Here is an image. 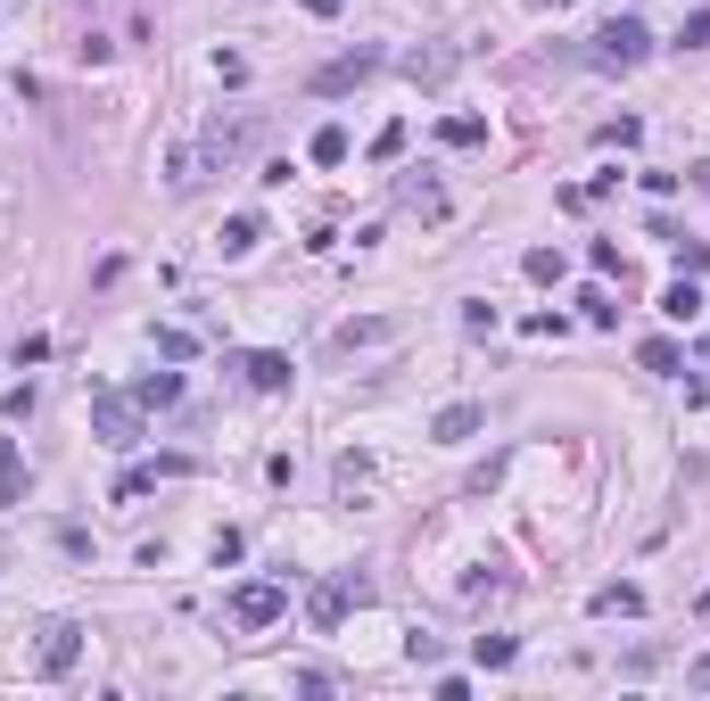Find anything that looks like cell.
<instances>
[{"label": "cell", "mask_w": 710, "mask_h": 701, "mask_svg": "<svg viewBox=\"0 0 710 701\" xmlns=\"http://www.w3.org/2000/svg\"><path fill=\"white\" fill-rule=\"evenodd\" d=\"M306 9H315V17H339V9H347V0H306Z\"/></svg>", "instance_id": "cell-29"}, {"label": "cell", "mask_w": 710, "mask_h": 701, "mask_svg": "<svg viewBox=\"0 0 710 701\" xmlns=\"http://www.w3.org/2000/svg\"><path fill=\"white\" fill-rule=\"evenodd\" d=\"M529 9H570V0H529Z\"/></svg>", "instance_id": "cell-30"}, {"label": "cell", "mask_w": 710, "mask_h": 701, "mask_svg": "<svg viewBox=\"0 0 710 701\" xmlns=\"http://www.w3.org/2000/svg\"><path fill=\"white\" fill-rule=\"evenodd\" d=\"M380 338H397V322H380V314H364V322H339V331H331V355H355V347H380Z\"/></svg>", "instance_id": "cell-9"}, {"label": "cell", "mask_w": 710, "mask_h": 701, "mask_svg": "<svg viewBox=\"0 0 710 701\" xmlns=\"http://www.w3.org/2000/svg\"><path fill=\"white\" fill-rule=\"evenodd\" d=\"M579 306H587V322H603V331H612V322H619V306H612V297H603V289H587Z\"/></svg>", "instance_id": "cell-25"}, {"label": "cell", "mask_w": 710, "mask_h": 701, "mask_svg": "<svg viewBox=\"0 0 710 701\" xmlns=\"http://www.w3.org/2000/svg\"><path fill=\"white\" fill-rule=\"evenodd\" d=\"M438 141H447V148H480L487 124H480V116H447V124H438Z\"/></svg>", "instance_id": "cell-16"}, {"label": "cell", "mask_w": 710, "mask_h": 701, "mask_svg": "<svg viewBox=\"0 0 710 701\" xmlns=\"http://www.w3.org/2000/svg\"><path fill=\"white\" fill-rule=\"evenodd\" d=\"M702 603H710V594H702Z\"/></svg>", "instance_id": "cell-31"}, {"label": "cell", "mask_w": 710, "mask_h": 701, "mask_svg": "<svg viewBox=\"0 0 710 701\" xmlns=\"http://www.w3.org/2000/svg\"><path fill=\"white\" fill-rule=\"evenodd\" d=\"M661 314H670V322H694V314H702V289H694V273H677L670 289H661Z\"/></svg>", "instance_id": "cell-11"}, {"label": "cell", "mask_w": 710, "mask_h": 701, "mask_svg": "<svg viewBox=\"0 0 710 701\" xmlns=\"http://www.w3.org/2000/svg\"><path fill=\"white\" fill-rule=\"evenodd\" d=\"M364 487H372V462H364V454H339V496H364Z\"/></svg>", "instance_id": "cell-18"}, {"label": "cell", "mask_w": 710, "mask_h": 701, "mask_svg": "<svg viewBox=\"0 0 710 701\" xmlns=\"http://www.w3.org/2000/svg\"><path fill=\"white\" fill-rule=\"evenodd\" d=\"M405 206H413L422 223H438V215H447V190H438L430 174H413V182H405Z\"/></svg>", "instance_id": "cell-13"}, {"label": "cell", "mask_w": 710, "mask_h": 701, "mask_svg": "<svg viewBox=\"0 0 710 701\" xmlns=\"http://www.w3.org/2000/svg\"><path fill=\"white\" fill-rule=\"evenodd\" d=\"M240 380H248V388H264V396H281V388H289V355H273V347L240 355Z\"/></svg>", "instance_id": "cell-8"}, {"label": "cell", "mask_w": 710, "mask_h": 701, "mask_svg": "<svg viewBox=\"0 0 710 701\" xmlns=\"http://www.w3.org/2000/svg\"><path fill=\"white\" fill-rule=\"evenodd\" d=\"M644 50H653L644 17H612L595 41H587V67H603V74H628V67H644Z\"/></svg>", "instance_id": "cell-1"}, {"label": "cell", "mask_w": 710, "mask_h": 701, "mask_svg": "<svg viewBox=\"0 0 710 701\" xmlns=\"http://www.w3.org/2000/svg\"><path fill=\"white\" fill-rule=\"evenodd\" d=\"M157 355H166V364H182V355H199V338H190V331H157Z\"/></svg>", "instance_id": "cell-23"}, {"label": "cell", "mask_w": 710, "mask_h": 701, "mask_svg": "<svg viewBox=\"0 0 710 701\" xmlns=\"http://www.w3.org/2000/svg\"><path fill=\"white\" fill-rule=\"evenodd\" d=\"M512 652H521L512 635H480V668H512Z\"/></svg>", "instance_id": "cell-21"}, {"label": "cell", "mask_w": 710, "mask_h": 701, "mask_svg": "<svg viewBox=\"0 0 710 701\" xmlns=\"http://www.w3.org/2000/svg\"><path fill=\"white\" fill-rule=\"evenodd\" d=\"M636 610H644V594H636L628 578H619V586H595V619H636Z\"/></svg>", "instance_id": "cell-12"}, {"label": "cell", "mask_w": 710, "mask_h": 701, "mask_svg": "<svg viewBox=\"0 0 710 701\" xmlns=\"http://www.w3.org/2000/svg\"><path fill=\"white\" fill-rule=\"evenodd\" d=\"M636 364H644V371H677V347H670V338H644V347H636Z\"/></svg>", "instance_id": "cell-20"}, {"label": "cell", "mask_w": 710, "mask_h": 701, "mask_svg": "<svg viewBox=\"0 0 710 701\" xmlns=\"http://www.w3.org/2000/svg\"><path fill=\"white\" fill-rule=\"evenodd\" d=\"M677 273H710V240H677Z\"/></svg>", "instance_id": "cell-24"}, {"label": "cell", "mask_w": 710, "mask_h": 701, "mask_svg": "<svg viewBox=\"0 0 710 701\" xmlns=\"http://www.w3.org/2000/svg\"><path fill=\"white\" fill-rule=\"evenodd\" d=\"M603 141H612V148H636V141H644V124H636V116H619V124H603Z\"/></svg>", "instance_id": "cell-26"}, {"label": "cell", "mask_w": 710, "mask_h": 701, "mask_svg": "<svg viewBox=\"0 0 710 701\" xmlns=\"http://www.w3.org/2000/svg\"><path fill=\"white\" fill-rule=\"evenodd\" d=\"M686 685H694V693H710V652H702V661L686 668Z\"/></svg>", "instance_id": "cell-28"}, {"label": "cell", "mask_w": 710, "mask_h": 701, "mask_svg": "<svg viewBox=\"0 0 710 701\" xmlns=\"http://www.w3.org/2000/svg\"><path fill=\"white\" fill-rule=\"evenodd\" d=\"M281 610H289L281 586H240V594H232V619H240V628H273Z\"/></svg>", "instance_id": "cell-5"}, {"label": "cell", "mask_w": 710, "mask_h": 701, "mask_svg": "<svg viewBox=\"0 0 710 701\" xmlns=\"http://www.w3.org/2000/svg\"><path fill=\"white\" fill-rule=\"evenodd\" d=\"M132 396H141V413H150V405H174V396H182V371H150Z\"/></svg>", "instance_id": "cell-15"}, {"label": "cell", "mask_w": 710, "mask_h": 701, "mask_svg": "<svg viewBox=\"0 0 710 701\" xmlns=\"http://www.w3.org/2000/svg\"><path fill=\"white\" fill-rule=\"evenodd\" d=\"M75 661H83V628H75V619L42 628V652H34V668H42V677H67Z\"/></svg>", "instance_id": "cell-4"}, {"label": "cell", "mask_w": 710, "mask_h": 701, "mask_svg": "<svg viewBox=\"0 0 710 701\" xmlns=\"http://www.w3.org/2000/svg\"><path fill=\"white\" fill-rule=\"evenodd\" d=\"M306 157H315V166H347V132H339V124H322Z\"/></svg>", "instance_id": "cell-17"}, {"label": "cell", "mask_w": 710, "mask_h": 701, "mask_svg": "<svg viewBox=\"0 0 710 701\" xmlns=\"http://www.w3.org/2000/svg\"><path fill=\"white\" fill-rule=\"evenodd\" d=\"M372 67H380V50H347V58H331V67L315 74V92H322V99H331V92H355Z\"/></svg>", "instance_id": "cell-6"}, {"label": "cell", "mask_w": 710, "mask_h": 701, "mask_svg": "<svg viewBox=\"0 0 710 701\" xmlns=\"http://www.w3.org/2000/svg\"><path fill=\"white\" fill-rule=\"evenodd\" d=\"M240 148H248V124H215V132L199 141V157H206V166H232Z\"/></svg>", "instance_id": "cell-10"}, {"label": "cell", "mask_w": 710, "mask_h": 701, "mask_svg": "<svg viewBox=\"0 0 710 701\" xmlns=\"http://www.w3.org/2000/svg\"><path fill=\"white\" fill-rule=\"evenodd\" d=\"M372 157H380V166H389V157H405V124H380V132H372Z\"/></svg>", "instance_id": "cell-22"}, {"label": "cell", "mask_w": 710, "mask_h": 701, "mask_svg": "<svg viewBox=\"0 0 710 701\" xmlns=\"http://www.w3.org/2000/svg\"><path fill=\"white\" fill-rule=\"evenodd\" d=\"M677 41H686V50H702V41H710V9H694V17H686V34H677Z\"/></svg>", "instance_id": "cell-27"}, {"label": "cell", "mask_w": 710, "mask_h": 701, "mask_svg": "<svg viewBox=\"0 0 710 701\" xmlns=\"http://www.w3.org/2000/svg\"><path fill=\"white\" fill-rule=\"evenodd\" d=\"M355 603H364V578H355V570H339V578H322V586H315L306 619H315V628H339V619H347Z\"/></svg>", "instance_id": "cell-3"}, {"label": "cell", "mask_w": 710, "mask_h": 701, "mask_svg": "<svg viewBox=\"0 0 710 701\" xmlns=\"http://www.w3.org/2000/svg\"><path fill=\"white\" fill-rule=\"evenodd\" d=\"M257 240H264V215H232V223H224V240H215V248H224V257H248Z\"/></svg>", "instance_id": "cell-14"}, {"label": "cell", "mask_w": 710, "mask_h": 701, "mask_svg": "<svg viewBox=\"0 0 710 701\" xmlns=\"http://www.w3.org/2000/svg\"><path fill=\"white\" fill-rule=\"evenodd\" d=\"M521 273H529V281H561V248H529Z\"/></svg>", "instance_id": "cell-19"}, {"label": "cell", "mask_w": 710, "mask_h": 701, "mask_svg": "<svg viewBox=\"0 0 710 701\" xmlns=\"http://www.w3.org/2000/svg\"><path fill=\"white\" fill-rule=\"evenodd\" d=\"M487 429V405H447V413H430V438L438 445H463V438H480Z\"/></svg>", "instance_id": "cell-7"}, {"label": "cell", "mask_w": 710, "mask_h": 701, "mask_svg": "<svg viewBox=\"0 0 710 701\" xmlns=\"http://www.w3.org/2000/svg\"><path fill=\"white\" fill-rule=\"evenodd\" d=\"M92 429L108 445H141V396H116V388H99L92 396Z\"/></svg>", "instance_id": "cell-2"}]
</instances>
